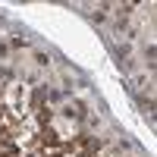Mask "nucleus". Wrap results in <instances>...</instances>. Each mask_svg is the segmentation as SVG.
I'll return each instance as SVG.
<instances>
[{
    "label": "nucleus",
    "instance_id": "nucleus-1",
    "mask_svg": "<svg viewBox=\"0 0 157 157\" xmlns=\"http://www.w3.org/2000/svg\"><path fill=\"white\" fill-rule=\"evenodd\" d=\"M35 63L38 66H47V54H35Z\"/></svg>",
    "mask_w": 157,
    "mask_h": 157
}]
</instances>
